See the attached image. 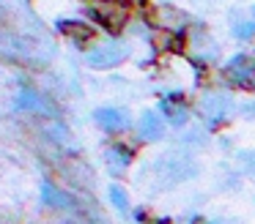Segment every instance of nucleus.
Listing matches in <instances>:
<instances>
[{
  "instance_id": "1",
  "label": "nucleus",
  "mask_w": 255,
  "mask_h": 224,
  "mask_svg": "<svg viewBox=\"0 0 255 224\" xmlns=\"http://www.w3.org/2000/svg\"><path fill=\"white\" fill-rule=\"evenodd\" d=\"M156 169V180H159V186H176L181 183V180H189L198 175V164H195L192 156H187V153H167V156H162L159 161L154 164Z\"/></svg>"
},
{
  "instance_id": "2",
  "label": "nucleus",
  "mask_w": 255,
  "mask_h": 224,
  "mask_svg": "<svg viewBox=\"0 0 255 224\" xmlns=\"http://www.w3.org/2000/svg\"><path fill=\"white\" fill-rule=\"evenodd\" d=\"M233 107V98L228 96L225 90H211V93H203L198 101V109L206 120H220L225 118V112Z\"/></svg>"
},
{
  "instance_id": "3",
  "label": "nucleus",
  "mask_w": 255,
  "mask_h": 224,
  "mask_svg": "<svg viewBox=\"0 0 255 224\" xmlns=\"http://www.w3.org/2000/svg\"><path fill=\"white\" fill-rule=\"evenodd\" d=\"M124 58H127V47H124V44H105V47L94 49V52L88 55V63L94 66V69H110V66L121 63Z\"/></svg>"
},
{
  "instance_id": "4",
  "label": "nucleus",
  "mask_w": 255,
  "mask_h": 224,
  "mask_svg": "<svg viewBox=\"0 0 255 224\" xmlns=\"http://www.w3.org/2000/svg\"><path fill=\"white\" fill-rule=\"evenodd\" d=\"M228 76L239 85H255V58L239 55L228 63Z\"/></svg>"
},
{
  "instance_id": "5",
  "label": "nucleus",
  "mask_w": 255,
  "mask_h": 224,
  "mask_svg": "<svg viewBox=\"0 0 255 224\" xmlns=\"http://www.w3.org/2000/svg\"><path fill=\"white\" fill-rule=\"evenodd\" d=\"M137 129H140V137H143V140L154 142V140H162V137H165V120L159 118V112L145 109L137 120Z\"/></svg>"
},
{
  "instance_id": "6",
  "label": "nucleus",
  "mask_w": 255,
  "mask_h": 224,
  "mask_svg": "<svg viewBox=\"0 0 255 224\" xmlns=\"http://www.w3.org/2000/svg\"><path fill=\"white\" fill-rule=\"evenodd\" d=\"M96 120H99L102 126H105L107 131H124L129 126V118L124 109H113V107H105L96 112Z\"/></svg>"
},
{
  "instance_id": "7",
  "label": "nucleus",
  "mask_w": 255,
  "mask_h": 224,
  "mask_svg": "<svg viewBox=\"0 0 255 224\" xmlns=\"http://www.w3.org/2000/svg\"><path fill=\"white\" fill-rule=\"evenodd\" d=\"M165 112H167V118H170V123H176V126L187 123V109H184V104L165 101Z\"/></svg>"
},
{
  "instance_id": "8",
  "label": "nucleus",
  "mask_w": 255,
  "mask_h": 224,
  "mask_svg": "<svg viewBox=\"0 0 255 224\" xmlns=\"http://www.w3.org/2000/svg\"><path fill=\"white\" fill-rule=\"evenodd\" d=\"M233 33H236L239 38H253V36H255V19L233 22Z\"/></svg>"
},
{
  "instance_id": "9",
  "label": "nucleus",
  "mask_w": 255,
  "mask_h": 224,
  "mask_svg": "<svg viewBox=\"0 0 255 224\" xmlns=\"http://www.w3.org/2000/svg\"><path fill=\"white\" fill-rule=\"evenodd\" d=\"M110 197H113V205H116L121 213L129 208V202H127V194H124V189H121V186H113V189H110Z\"/></svg>"
},
{
  "instance_id": "10",
  "label": "nucleus",
  "mask_w": 255,
  "mask_h": 224,
  "mask_svg": "<svg viewBox=\"0 0 255 224\" xmlns=\"http://www.w3.org/2000/svg\"><path fill=\"white\" fill-rule=\"evenodd\" d=\"M239 161H242V167L250 169V175L255 178V156H253V153H242V156H239Z\"/></svg>"
}]
</instances>
